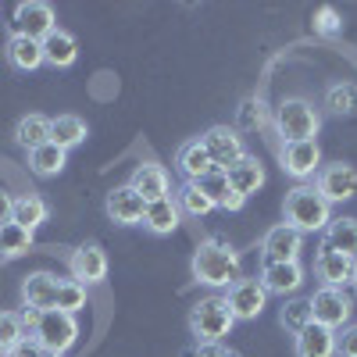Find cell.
I'll list each match as a JSON object with an SVG mask.
<instances>
[{
	"instance_id": "cell-31",
	"label": "cell",
	"mask_w": 357,
	"mask_h": 357,
	"mask_svg": "<svg viewBox=\"0 0 357 357\" xmlns=\"http://www.w3.org/2000/svg\"><path fill=\"white\" fill-rule=\"evenodd\" d=\"M311 321H314V318H311V301L293 296V301H286V304L279 307V325H282L286 333H293V336H301Z\"/></svg>"
},
{
	"instance_id": "cell-36",
	"label": "cell",
	"mask_w": 357,
	"mask_h": 357,
	"mask_svg": "<svg viewBox=\"0 0 357 357\" xmlns=\"http://www.w3.org/2000/svg\"><path fill=\"white\" fill-rule=\"evenodd\" d=\"M25 340V329H22V314L15 311H0V354H8L15 343Z\"/></svg>"
},
{
	"instance_id": "cell-26",
	"label": "cell",
	"mask_w": 357,
	"mask_h": 357,
	"mask_svg": "<svg viewBox=\"0 0 357 357\" xmlns=\"http://www.w3.org/2000/svg\"><path fill=\"white\" fill-rule=\"evenodd\" d=\"M4 54H8V65L18 68V72H36V68L43 65V47H40V40L11 36L8 47H4Z\"/></svg>"
},
{
	"instance_id": "cell-33",
	"label": "cell",
	"mask_w": 357,
	"mask_h": 357,
	"mask_svg": "<svg viewBox=\"0 0 357 357\" xmlns=\"http://www.w3.org/2000/svg\"><path fill=\"white\" fill-rule=\"evenodd\" d=\"M175 197H178V200H175V204H178V211H186V215H193V218H204V215H211V211H215V204L200 193L197 183H183Z\"/></svg>"
},
{
	"instance_id": "cell-10",
	"label": "cell",
	"mask_w": 357,
	"mask_h": 357,
	"mask_svg": "<svg viewBox=\"0 0 357 357\" xmlns=\"http://www.w3.org/2000/svg\"><path fill=\"white\" fill-rule=\"evenodd\" d=\"M314 190L329 200V204H343V200L357 197V168L347 165V161H336V165L318 168Z\"/></svg>"
},
{
	"instance_id": "cell-2",
	"label": "cell",
	"mask_w": 357,
	"mask_h": 357,
	"mask_svg": "<svg viewBox=\"0 0 357 357\" xmlns=\"http://www.w3.org/2000/svg\"><path fill=\"white\" fill-rule=\"evenodd\" d=\"M22 329L33 333V340L40 343L43 354H57V357H61L65 350H72L75 340H79L75 314H65L57 307H50V311H25L22 314Z\"/></svg>"
},
{
	"instance_id": "cell-43",
	"label": "cell",
	"mask_w": 357,
	"mask_h": 357,
	"mask_svg": "<svg viewBox=\"0 0 357 357\" xmlns=\"http://www.w3.org/2000/svg\"><path fill=\"white\" fill-rule=\"evenodd\" d=\"M350 286L357 289V257H354V268H350Z\"/></svg>"
},
{
	"instance_id": "cell-38",
	"label": "cell",
	"mask_w": 357,
	"mask_h": 357,
	"mask_svg": "<svg viewBox=\"0 0 357 357\" xmlns=\"http://www.w3.org/2000/svg\"><path fill=\"white\" fill-rule=\"evenodd\" d=\"M236 122H240V129H257L264 126V100H243L240 104V114H236Z\"/></svg>"
},
{
	"instance_id": "cell-20",
	"label": "cell",
	"mask_w": 357,
	"mask_h": 357,
	"mask_svg": "<svg viewBox=\"0 0 357 357\" xmlns=\"http://www.w3.org/2000/svg\"><path fill=\"white\" fill-rule=\"evenodd\" d=\"M178 218H183L178 204H175L172 197H165V200L146 204V211H143V229L154 232V236H172V232L178 229Z\"/></svg>"
},
{
	"instance_id": "cell-37",
	"label": "cell",
	"mask_w": 357,
	"mask_h": 357,
	"mask_svg": "<svg viewBox=\"0 0 357 357\" xmlns=\"http://www.w3.org/2000/svg\"><path fill=\"white\" fill-rule=\"evenodd\" d=\"M314 33L325 36V40L340 36V33H343V15H340L333 4H321V8L314 11Z\"/></svg>"
},
{
	"instance_id": "cell-6",
	"label": "cell",
	"mask_w": 357,
	"mask_h": 357,
	"mask_svg": "<svg viewBox=\"0 0 357 357\" xmlns=\"http://www.w3.org/2000/svg\"><path fill=\"white\" fill-rule=\"evenodd\" d=\"M311 301V318H314V325H325V329H343V325L350 321V311H354V301L343 293V289H336V286H321V289H314V296H307Z\"/></svg>"
},
{
	"instance_id": "cell-27",
	"label": "cell",
	"mask_w": 357,
	"mask_h": 357,
	"mask_svg": "<svg viewBox=\"0 0 357 357\" xmlns=\"http://www.w3.org/2000/svg\"><path fill=\"white\" fill-rule=\"evenodd\" d=\"M86 139V122L79 114H57L50 118V143L61 146V151H72Z\"/></svg>"
},
{
	"instance_id": "cell-39",
	"label": "cell",
	"mask_w": 357,
	"mask_h": 357,
	"mask_svg": "<svg viewBox=\"0 0 357 357\" xmlns=\"http://www.w3.org/2000/svg\"><path fill=\"white\" fill-rule=\"evenodd\" d=\"M336 357H357V325H343V333H336Z\"/></svg>"
},
{
	"instance_id": "cell-22",
	"label": "cell",
	"mask_w": 357,
	"mask_h": 357,
	"mask_svg": "<svg viewBox=\"0 0 357 357\" xmlns=\"http://www.w3.org/2000/svg\"><path fill=\"white\" fill-rule=\"evenodd\" d=\"M225 175H229V186L240 193V197H250V193H257V190L264 186V168H261V161L250 158V154L240 158Z\"/></svg>"
},
{
	"instance_id": "cell-7",
	"label": "cell",
	"mask_w": 357,
	"mask_h": 357,
	"mask_svg": "<svg viewBox=\"0 0 357 357\" xmlns=\"http://www.w3.org/2000/svg\"><path fill=\"white\" fill-rule=\"evenodd\" d=\"M15 36H25V40H47L54 29H57V15L50 4H43V0H22V4L15 8Z\"/></svg>"
},
{
	"instance_id": "cell-21",
	"label": "cell",
	"mask_w": 357,
	"mask_h": 357,
	"mask_svg": "<svg viewBox=\"0 0 357 357\" xmlns=\"http://www.w3.org/2000/svg\"><path fill=\"white\" fill-rule=\"evenodd\" d=\"M296 340V357H336V333L325 325H307Z\"/></svg>"
},
{
	"instance_id": "cell-5",
	"label": "cell",
	"mask_w": 357,
	"mask_h": 357,
	"mask_svg": "<svg viewBox=\"0 0 357 357\" xmlns=\"http://www.w3.org/2000/svg\"><path fill=\"white\" fill-rule=\"evenodd\" d=\"M232 311L225 307L222 296H204L190 314V333L197 336V343H222L232 333Z\"/></svg>"
},
{
	"instance_id": "cell-19",
	"label": "cell",
	"mask_w": 357,
	"mask_h": 357,
	"mask_svg": "<svg viewBox=\"0 0 357 357\" xmlns=\"http://www.w3.org/2000/svg\"><path fill=\"white\" fill-rule=\"evenodd\" d=\"M40 47H43V65H50V68H72L79 57V43L65 29H54Z\"/></svg>"
},
{
	"instance_id": "cell-35",
	"label": "cell",
	"mask_w": 357,
	"mask_h": 357,
	"mask_svg": "<svg viewBox=\"0 0 357 357\" xmlns=\"http://www.w3.org/2000/svg\"><path fill=\"white\" fill-rule=\"evenodd\" d=\"M197 186H200V193L207 197V200H211L215 207H222V200L229 197V175L222 172V168H211V172H207L204 178H197Z\"/></svg>"
},
{
	"instance_id": "cell-14",
	"label": "cell",
	"mask_w": 357,
	"mask_h": 357,
	"mask_svg": "<svg viewBox=\"0 0 357 357\" xmlns=\"http://www.w3.org/2000/svg\"><path fill=\"white\" fill-rule=\"evenodd\" d=\"M304 250V236L289 229L286 222L275 225V229H268L264 232V240H261V257L264 261H296Z\"/></svg>"
},
{
	"instance_id": "cell-11",
	"label": "cell",
	"mask_w": 357,
	"mask_h": 357,
	"mask_svg": "<svg viewBox=\"0 0 357 357\" xmlns=\"http://www.w3.org/2000/svg\"><path fill=\"white\" fill-rule=\"evenodd\" d=\"M279 161H282V172L293 175V178H311L318 175L321 168V151H318V139H301V143H282L279 151Z\"/></svg>"
},
{
	"instance_id": "cell-40",
	"label": "cell",
	"mask_w": 357,
	"mask_h": 357,
	"mask_svg": "<svg viewBox=\"0 0 357 357\" xmlns=\"http://www.w3.org/2000/svg\"><path fill=\"white\" fill-rule=\"evenodd\" d=\"M4 357H43V350H40V343L33 340V336H25L22 343H15Z\"/></svg>"
},
{
	"instance_id": "cell-3",
	"label": "cell",
	"mask_w": 357,
	"mask_h": 357,
	"mask_svg": "<svg viewBox=\"0 0 357 357\" xmlns=\"http://www.w3.org/2000/svg\"><path fill=\"white\" fill-rule=\"evenodd\" d=\"M282 215H286V225L296 229V232H321L325 225L333 222V204L325 200L314 186H293L286 193V207H282Z\"/></svg>"
},
{
	"instance_id": "cell-16",
	"label": "cell",
	"mask_w": 357,
	"mask_h": 357,
	"mask_svg": "<svg viewBox=\"0 0 357 357\" xmlns=\"http://www.w3.org/2000/svg\"><path fill=\"white\" fill-rule=\"evenodd\" d=\"M129 186H132L146 204H154V200H165V197L172 193V178H168V172H165L161 165L146 161V165H139V168L132 172Z\"/></svg>"
},
{
	"instance_id": "cell-30",
	"label": "cell",
	"mask_w": 357,
	"mask_h": 357,
	"mask_svg": "<svg viewBox=\"0 0 357 357\" xmlns=\"http://www.w3.org/2000/svg\"><path fill=\"white\" fill-rule=\"evenodd\" d=\"M65 165H68V151H61V146H54V143H43V146H36V151H29V168H33L36 175H43V178L57 175Z\"/></svg>"
},
{
	"instance_id": "cell-9",
	"label": "cell",
	"mask_w": 357,
	"mask_h": 357,
	"mask_svg": "<svg viewBox=\"0 0 357 357\" xmlns=\"http://www.w3.org/2000/svg\"><path fill=\"white\" fill-rule=\"evenodd\" d=\"M222 301H225V307L232 311L236 321H254V318H261V311L268 304V293L257 279H240L225 289Z\"/></svg>"
},
{
	"instance_id": "cell-23",
	"label": "cell",
	"mask_w": 357,
	"mask_h": 357,
	"mask_svg": "<svg viewBox=\"0 0 357 357\" xmlns=\"http://www.w3.org/2000/svg\"><path fill=\"white\" fill-rule=\"evenodd\" d=\"M47 215H50V207L36 193H25V197H15L11 200V222L22 225V229H29V232H36L47 222Z\"/></svg>"
},
{
	"instance_id": "cell-32",
	"label": "cell",
	"mask_w": 357,
	"mask_h": 357,
	"mask_svg": "<svg viewBox=\"0 0 357 357\" xmlns=\"http://www.w3.org/2000/svg\"><path fill=\"white\" fill-rule=\"evenodd\" d=\"M33 250V232L8 222V225H0V257H22Z\"/></svg>"
},
{
	"instance_id": "cell-24",
	"label": "cell",
	"mask_w": 357,
	"mask_h": 357,
	"mask_svg": "<svg viewBox=\"0 0 357 357\" xmlns=\"http://www.w3.org/2000/svg\"><path fill=\"white\" fill-rule=\"evenodd\" d=\"M175 165H178V172L186 175V183H197V178H204L207 172L215 168V165H211V158H207V151H204V143H200V139H186L183 146H178Z\"/></svg>"
},
{
	"instance_id": "cell-12",
	"label": "cell",
	"mask_w": 357,
	"mask_h": 357,
	"mask_svg": "<svg viewBox=\"0 0 357 357\" xmlns=\"http://www.w3.org/2000/svg\"><path fill=\"white\" fill-rule=\"evenodd\" d=\"M268 296H286V293H296L304 286V268L296 261H264L261 268V279Z\"/></svg>"
},
{
	"instance_id": "cell-4",
	"label": "cell",
	"mask_w": 357,
	"mask_h": 357,
	"mask_svg": "<svg viewBox=\"0 0 357 357\" xmlns=\"http://www.w3.org/2000/svg\"><path fill=\"white\" fill-rule=\"evenodd\" d=\"M275 126H279V136L286 143H301V139H314L318 129H321V111L304 100V97H289L279 104L275 111Z\"/></svg>"
},
{
	"instance_id": "cell-29",
	"label": "cell",
	"mask_w": 357,
	"mask_h": 357,
	"mask_svg": "<svg viewBox=\"0 0 357 357\" xmlns=\"http://www.w3.org/2000/svg\"><path fill=\"white\" fill-rule=\"evenodd\" d=\"M321 107L336 114V118H350L357 114V86L354 82H333L321 97Z\"/></svg>"
},
{
	"instance_id": "cell-42",
	"label": "cell",
	"mask_w": 357,
	"mask_h": 357,
	"mask_svg": "<svg viewBox=\"0 0 357 357\" xmlns=\"http://www.w3.org/2000/svg\"><path fill=\"white\" fill-rule=\"evenodd\" d=\"M11 222V197L0 190V225H8Z\"/></svg>"
},
{
	"instance_id": "cell-25",
	"label": "cell",
	"mask_w": 357,
	"mask_h": 357,
	"mask_svg": "<svg viewBox=\"0 0 357 357\" xmlns=\"http://www.w3.org/2000/svg\"><path fill=\"white\" fill-rule=\"evenodd\" d=\"M325 247L354 261L357 257V218H333L325 225Z\"/></svg>"
},
{
	"instance_id": "cell-44",
	"label": "cell",
	"mask_w": 357,
	"mask_h": 357,
	"mask_svg": "<svg viewBox=\"0 0 357 357\" xmlns=\"http://www.w3.org/2000/svg\"><path fill=\"white\" fill-rule=\"evenodd\" d=\"M43 357H57V354H43Z\"/></svg>"
},
{
	"instance_id": "cell-18",
	"label": "cell",
	"mask_w": 357,
	"mask_h": 357,
	"mask_svg": "<svg viewBox=\"0 0 357 357\" xmlns=\"http://www.w3.org/2000/svg\"><path fill=\"white\" fill-rule=\"evenodd\" d=\"M57 296V279L50 272H33L22 282V301L29 311H50Z\"/></svg>"
},
{
	"instance_id": "cell-15",
	"label": "cell",
	"mask_w": 357,
	"mask_h": 357,
	"mask_svg": "<svg viewBox=\"0 0 357 357\" xmlns=\"http://www.w3.org/2000/svg\"><path fill=\"white\" fill-rule=\"evenodd\" d=\"M68 268H72V279L82 282V286L104 282V279H107V254H104L97 243H82V247L68 257Z\"/></svg>"
},
{
	"instance_id": "cell-41",
	"label": "cell",
	"mask_w": 357,
	"mask_h": 357,
	"mask_svg": "<svg viewBox=\"0 0 357 357\" xmlns=\"http://www.w3.org/2000/svg\"><path fill=\"white\" fill-rule=\"evenodd\" d=\"M247 204V197H240L236 190H229V197L222 200V211H240V207Z\"/></svg>"
},
{
	"instance_id": "cell-8",
	"label": "cell",
	"mask_w": 357,
	"mask_h": 357,
	"mask_svg": "<svg viewBox=\"0 0 357 357\" xmlns=\"http://www.w3.org/2000/svg\"><path fill=\"white\" fill-rule=\"evenodd\" d=\"M200 143H204L207 158H211V165L222 168V172H229L240 158H247V151H243V136L236 132V129H229V126H211V129L200 136Z\"/></svg>"
},
{
	"instance_id": "cell-28",
	"label": "cell",
	"mask_w": 357,
	"mask_h": 357,
	"mask_svg": "<svg viewBox=\"0 0 357 357\" xmlns=\"http://www.w3.org/2000/svg\"><path fill=\"white\" fill-rule=\"evenodd\" d=\"M15 143L25 146V151H36V146L50 143V118L43 114H25L15 126Z\"/></svg>"
},
{
	"instance_id": "cell-17",
	"label": "cell",
	"mask_w": 357,
	"mask_h": 357,
	"mask_svg": "<svg viewBox=\"0 0 357 357\" xmlns=\"http://www.w3.org/2000/svg\"><path fill=\"white\" fill-rule=\"evenodd\" d=\"M350 268H354L350 257L329 250L325 243L318 247V254H314V275L321 279V286H336V289H343V286L350 282Z\"/></svg>"
},
{
	"instance_id": "cell-1",
	"label": "cell",
	"mask_w": 357,
	"mask_h": 357,
	"mask_svg": "<svg viewBox=\"0 0 357 357\" xmlns=\"http://www.w3.org/2000/svg\"><path fill=\"white\" fill-rule=\"evenodd\" d=\"M240 268V254H236L225 240H204L193 254V279L200 286L211 289H229L232 282H240L243 275Z\"/></svg>"
},
{
	"instance_id": "cell-34",
	"label": "cell",
	"mask_w": 357,
	"mask_h": 357,
	"mask_svg": "<svg viewBox=\"0 0 357 357\" xmlns=\"http://www.w3.org/2000/svg\"><path fill=\"white\" fill-rule=\"evenodd\" d=\"M54 307H57V311H65V314H75L79 307H86V286L75 282V279H61V282H57Z\"/></svg>"
},
{
	"instance_id": "cell-13",
	"label": "cell",
	"mask_w": 357,
	"mask_h": 357,
	"mask_svg": "<svg viewBox=\"0 0 357 357\" xmlns=\"http://www.w3.org/2000/svg\"><path fill=\"white\" fill-rule=\"evenodd\" d=\"M104 211L114 225H143V211H146V200L126 183V186H114L104 200Z\"/></svg>"
}]
</instances>
